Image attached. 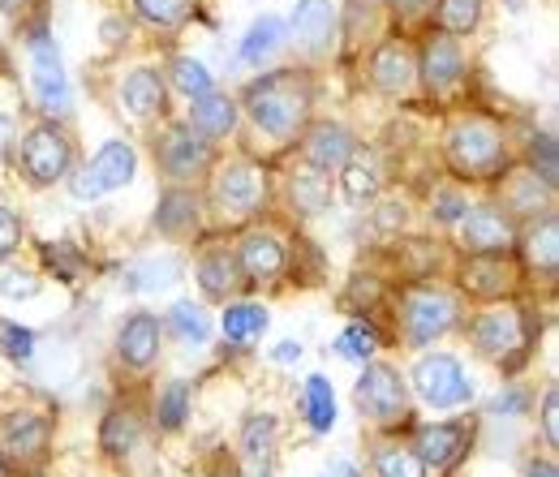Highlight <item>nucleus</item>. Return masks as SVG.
<instances>
[{"mask_svg":"<svg viewBox=\"0 0 559 477\" xmlns=\"http://www.w3.org/2000/svg\"><path fill=\"white\" fill-rule=\"evenodd\" d=\"M241 108L250 112V121L276 142H288L306 130L310 108H314V82L301 69H276L263 73L246 86Z\"/></svg>","mask_w":559,"mask_h":477,"instance_id":"f257e3e1","label":"nucleus"},{"mask_svg":"<svg viewBox=\"0 0 559 477\" xmlns=\"http://www.w3.org/2000/svg\"><path fill=\"white\" fill-rule=\"evenodd\" d=\"M448 159L461 177L469 181H483L503 172L508 164V138L503 126L490 121V117H461L452 130H448Z\"/></svg>","mask_w":559,"mask_h":477,"instance_id":"f03ea898","label":"nucleus"},{"mask_svg":"<svg viewBox=\"0 0 559 477\" xmlns=\"http://www.w3.org/2000/svg\"><path fill=\"white\" fill-rule=\"evenodd\" d=\"M461 323V297L439 288V284H418L401 297V336L409 348H426L439 336H448Z\"/></svg>","mask_w":559,"mask_h":477,"instance_id":"7ed1b4c3","label":"nucleus"},{"mask_svg":"<svg viewBox=\"0 0 559 477\" xmlns=\"http://www.w3.org/2000/svg\"><path fill=\"white\" fill-rule=\"evenodd\" d=\"M17 164L31 186H57L73 172V138L57 121H39L22 134Z\"/></svg>","mask_w":559,"mask_h":477,"instance_id":"20e7f679","label":"nucleus"},{"mask_svg":"<svg viewBox=\"0 0 559 477\" xmlns=\"http://www.w3.org/2000/svg\"><path fill=\"white\" fill-rule=\"evenodd\" d=\"M353 401H357L361 417H370L374 426H396L409 417V387H405L401 370L388 361H361Z\"/></svg>","mask_w":559,"mask_h":477,"instance_id":"39448f33","label":"nucleus"},{"mask_svg":"<svg viewBox=\"0 0 559 477\" xmlns=\"http://www.w3.org/2000/svg\"><path fill=\"white\" fill-rule=\"evenodd\" d=\"M134 172H139L134 146H130V142H104V146L95 151V159H91L82 172H70V190H73V199L95 203V199H104V194H112V190H126V186L134 181Z\"/></svg>","mask_w":559,"mask_h":477,"instance_id":"423d86ee","label":"nucleus"},{"mask_svg":"<svg viewBox=\"0 0 559 477\" xmlns=\"http://www.w3.org/2000/svg\"><path fill=\"white\" fill-rule=\"evenodd\" d=\"M52 417L39 409H13L0 421V461L13 469H35L48 461Z\"/></svg>","mask_w":559,"mask_h":477,"instance_id":"0eeeda50","label":"nucleus"},{"mask_svg":"<svg viewBox=\"0 0 559 477\" xmlns=\"http://www.w3.org/2000/svg\"><path fill=\"white\" fill-rule=\"evenodd\" d=\"M211 199L219 206L224 219H250L267 206V172L254 168V164H228L215 172L211 181Z\"/></svg>","mask_w":559,"mask_h":477,"instance_id":"6e6552de","label":"nucleus"},{"mask_svg":"<svg viewBox=\"0 0 559 477\" xmlns=\"http://www.w3.org/2000/svg\"><path fill=\"white\" fill-rule=\"evenodd\" d=\"M414 387L430 409H461L474 396V383L465 379L461 361L452 353H430L414 366Z\"/></svg>","mask_w":559,"mask_h":477,"instance_id":"1a4fd4ad","label":"nucleus"},{"mask_svg":"<svg viewBox=\"0 0 559 477\" xmlns=\"http://www.w3.org/2000/svg\"><path fill=\"white\" fill-rule=\"evenodd\" d=\"M31 91H35V104L44 108L48 121H57V117L70 112L66 61H61V52H57V44L48 35H35L31 39Z\"/></svg>","mask_w":559,"mask_h":477,"instance_id":"9d476101","label":"nucleus"},{"mask_svg":"<svg viewBox=\"0 0 559 477\" xmlns=\"http://www.w3.org/2000/svg\"><path fill=\"white\" fill-rule=\"evenodd\" d=\"M155 159L173 181H194L211 168V142L203 134H194L186 121H173L155 138Z\"/></svg>","mask_w":559,"mask_h":477,"instance_id":"9b49d317","label":"nucleus"},{"mask_svg":"<svg viewBox=\"0 0 559 477\" xmlns=\"http://www.w3.org/2000/svg\"><path fill=\"white\" fill-rule=\"evenodd\" d=\"M456 228H461V250L474 259H499L516 246V224L499 206H469Z\"/></svg>","mask_w":559,"mask_h":477,"instance_id":"f8f14e48","label":"nucleus"},{"mask_svg":"<svg viewBox=\"0 0 559 477\" xmlns=\"http://www.w3.org/2000/svg\"><path fill=\"white\" fill-rule=\"evenodd\" d=\"M469 336H474V348H478L483 357H490V361H503L508 353H516V348L525 344L521 310L499 306V310H483V314H474Z\"/></svg>","mask_w":559,"mask_h":477,"instance_id":"ddd939ff","label":"nucleus"},{"mask_svg":"<svg viewBox=\"0 0 559 477\" xmlns=\"http://www.w3.org/2000/svg\"><path fill=\"white\" fill-rule=\"evenodd\" d=\"M336 31H341V9H336V0H297V9H293V35H297V44H301L310 57L332 52Z\"/></svg>","mask_w":559,"mask_h":477,"instance_id":"4468645a","label":"nucleus"},{"mask_svg":"<svg viewBox=\"0 0 559 477\" xmlns=\"http://www.w3.org/2000/svg\"><path fill=\"white\" fill-rule=\"evenodd\" d=\"M409 448L418 452V461L426 469H435V474H439V469H452V465L465 456V448H469V426H465V421H435V426H421Z\"/></svg>","mask_w":559,"mask_h":477,"instance_id":"2eb2a0df","label":"nucleus"},{"mask_svg":"<svg viewBox=\"0 0 559 477\" xmlns=\"http://www.w3.org/2000/svg\"><path fill=\"white\" fill-rule=\"evenodd\" d=\"M418 73L430 95L452 91V86L465 77V52H461V44H456L452 35H430V39L421 44Z\"/></svg>","mask_w":559,"mask_h":477,"instance_id":"dca6fc26","label":"nucleus"},{"mask_svg":"<svg viewBox=\"0 0 559 477\" xmlns=\"http://www.w3.org/2000/svg\"><path fill=\"white\" fill-rule=\"evenodd\" d=\"M366 69H370L374 91H383V95H405V91L414 86V77H418V61H414V52H409L405 39L379 44Z\"/></svg>","mask_w":559,"mask_h":477,"instance_id":"f3484780","label":"nucleus"},{"mask_svg":"<svg viewBox=\"0 0 559 477\" xmlns=\"http://www.w3.org/2000/svg\"><path fill=\"white\" fill-rule=\"evenodd\" d=\"M159 341H164L159 319L139 310V314H130V319L121 323V332H117V357H121L130 370H146V366L159 357Z\"/></svg>","mask_w":559,"mask_h":477,"instance_id":"a211bd4d","label":"nucleus"},{"mask_svg":"<svg viewBox=\"0 0 559 477\" xmlns=\"http://www.w3.org/2000/svg\"><path fill=\"white\" fill-rule=\"evenodd\" d=\"M284 263H288V254H284V241H280L276 232H263V228H254V232H246L241 237V246H237V267L246 279H276L284 272Z\"/></svg>","mask_w":559,"mask_h":477,"instance_id":"6ab92c4d","label":"nucleus"},{"mask_svg":"<svg viewBox=\"0 0 559 477\" xmlns=\"http://www.w3.org/2000/svg\"><path fill=\"white\" fill-rule=\"evenodd\" d=\"M551 203H556V190L547 186V181H538L530 168H516V172H508L503 177V215L512 219V215H530V219H543V215H551Z\"/></svg>","mask_w":559,"mask_h":477,"instance_id":"aec40b11","label":"nucleus"},{"mask_svg":"<svg viewBox=\"0 0 559 477\" xmlns=\"http://www.w3.org/2000/svg\"><path fill=\"white\" fill-rule=\"evenodd\" d=\"M353 146H357V138H353L345 126H336V121H319V126H310V130H306V142H301L306 164L319 168V172L341 168V164L353 155Z\"/></svg>","mask_w":559,"mask_h":477,"instance_id":"412c9836","label":"nucleus"},{"mask_svg":"<svg viewBox=\"0 0 559 477\" xmlns=\"http://www.w3.org/2000/svg\"><path fill=\"white\" fill-rule=\"evenodd\" d=\"M194 279H199V288H203L207 301H228V297H237L241 284H246V275L237 267V254H228V250H207V254L194 263Z\"/></svg>","mask_w":559,"mask_h":477,"instance_id":"4be33fe9","label":"nucleus"},{"mask_svg":"<svg viewBox=\"0 0 559 477\" xmlns=\"http://www.w3.org/2000/svg\"><path fill=\"white\" fill-rule=\"evenodd\" d=\"M237 112H241V104H237L233 95H224V91H207V95H199V99L190 104V121H186V126H190L194 134H203L207 142H215V138L233 134Z\"/></svg>","mask_w":559,"mask_h":477,"instance_id":"5701e85b","label":"nucleus"},{"mask_svg":"<svg viewBox=\"0 0 559 477\" xmlns=\"http://www.w3.org/2000/svg\"><path fill=\"white\" fill-rule=\"evenodd\" d=\"M164 104H168V86H164V77H159V69H134L126 82H121V108L130 112V117H155V112H164Z\"/></svg>","mask_w":559,"mask_h":477,"instance_id":"b1692460","label":"nucleus"},{"mask_svg":"<svg viewBox=\"0 0 559 477\" xmlns=\"http://www.w3.org/2000/svg\"><path fill=\"white\" fill-rule=\"evenodd\" d=\"M341 186H345V199L353 206L370 203L374 194H379V186H383V164H379V155L370 151V146H353V155L341 164Z\"/></svg>","mask_w":559,"mask_h":477,"instance_id":"393cba45","label":"nucleus"},{"mask_svg":"<svg viewBox=\"0 0 559 477\" xmlns=\"http://www.w3.org/2000/svg\"><path fill=\"white\" fill-rule=\"evenodd\" d=\"M288 203L297 215H323L332 206V177L310 168V164L293 168L288 172Z\"/></svg>","mask_w":559,"mask_h":477,"instance_id":"a878e982","label":"nucleus"},{"mask_svg":"<svg viewBox=\"0 0 559 477\" xmlns=\"http://www.w3.org/2000/svg\"><path fill=\"white\" fill-rule=\"evenodd\" d=\"M461 284H465V293L469 297H503V293H512V284H516V272H512V263H508V254H499V259H469L465 263V272H461Z\"/></svg>","mask_w":559,"mask_h":477,"instance_id":"bb28decb","label":"nucleus"},{"mask_svg":"<svg viewBox=\"0 0 559 477\" xmlns=\"http://www.w3.org/2000/svg\"><path fill=\"white\" fill-rule=\"evenodd\" d=\"M199 194L194 190H168L164 199H159V211H155V228L164 232V237H186V232H194L199 228Z\"/></svg>","mask_w":559,"mask_h":477,"instance_id":"cd10ccee","label":"nucleus"},{"mask_svg":"<svg viewBox=\"0 0 559 477\" xmlns=\"http://www.w3.org/2000/svg\"><path fill=\"white\" fill-rule=\"evenodd\" d=\"M525 259L530 267H538L543 275H556L559 272V224H556V211L534 219V228L525 232Z\"/></svg>","mask_w":559,"mask_h":477,"instance_id":"c85d7f7f","label":"nucleus"},{"mask_svg":"<svg viewBox=\"0 0 559 477\" xmlns=\"http://www.w3.org/2000/svg\"><path fill=\"white\" fill-rule=\"evenodd\" d=\"M99 443L108 456H130L142 443V417L134 409H112L99 426Z\"/></svg>","mask_w":559,"mask_h":477,"instance_id":"c756f323","label":"nucleus"},{"mask_svg":"<svg viewBox=\"0 0 559 477\" xmlns=\"http://www.w3.org/2000/svg\"><path fill=\"white\" fill-rule=\"evenodd\" d=\"M284 31H288V26L280 22L276 13L259 17V22H254V26H250V31L241 35V61H246V65H263V61H267V57L276 52L280 44L288 39Z\"/></svg>","mask_w":559,"mask_h":477,"instance_id":"7c9ffc66","label":"nucleus"},{"mask_svg":"<svg viewBox=\"0 0 559 477\" xmlns=\"http://www.w3.org/2000/svg\"><path fill=\"white\" fill-rule=\"evenodd\" d=\"M301 409H306L310 430H319V434L336 426V392H332V383H328L323 374H310V379H306V387H301Z\"/></svg>","mask_w":559,"mask_h":477,"instance_id":"2f4dec72","label":"nucleus"},{"mask_svg":"<svg viewBox=\"0 0 559 477\" xmlns=\"http://www.w3.org/2000/svg\"><path fill=\"white\" fill-rule=\"evenodd\" d=\"M267 332V310L254 306V301H241V306H228L224 310V336L237 344H250L259 341Z\"/></svg>","mask_w":559,"mask_h":477,"instance_id":"473e14b6","label":"nucleus"},{"mask_svg":"<svg viewBox=\"0 0 559 477\" xmlns=\"http://www.w3.org/2000/svg\"><path fill=\"white\" fill-rule=\"evenodd\" d=\"M426 474L430 469L418 461V452L405 448V443H383L374 452V477H426Z\"/></svg>","mask_w":559,"mask_h":477,"instance_id":"72a5a7b5","label":"nucleus"},{"mask_svg":"<svg viewBox=\"0 0 559 477\" xmlns=\"http://www.w3.org/2000/svg\"><path fill=\"white\" fill-rule=\"evenodd\" d=\"M186 413H190V383H181V379L164 383L159 396H155V421H159V430H181Z\"/></svg>","mask_w":559,"mask_h":477,"instance_id":"f704fd0d","label":"nucleus"},{"mask_svg":"<svg viewBox=\"0 0 559 477\" xmlns=\"http://www.w3.org/2000/svg\"><path fill=\"white\" fill-rule=\"evenodd\" d=\"M168 327L177 332V341L181 344H207L211 336V323L207 314H203V306H194V301H177L173 310H168Z\"/></svg>","mask_w":559,"mask_h":477,"instance_id":"c9c22d12","label":"nucleus"},{"mask_svg":"<svg viewBox=\"0 0 559 477\" xmlns=\"http://www.w3.org/2000/svg\"><path fill=\"white\" fill-rule=\"evenodd\" d=\"M134 9H139L142 22H151L159 31H177V26L190 22L194 0H134Z\"/></svg>","mask_w":559,"mask_h":477,"instance_id":"e433bc0d","label":"nucleus"},{"mask_svg":"<svg viewBox=\"0 0 559 477\" xmlns=\"http://www.w3.org/2000/svg\"><path fill=\"white\" fill-rule=\"evenodd\" d=\"M168 77H173V86H177L186 99H199V95L215 91V86H211V69L203 65V61H194V57H173Z\"/></svg>","mask_w":559,"mask_h":477,"instance_id":"4c0bfd02","label":"nucleus"},{"mask_svg":"<svg viewBox=\"0 0 559 477\" xmlns=\"http://www.w3.org/2000/svg\"><path fill=\"white\" fill-rule=\"evenodd\" d=\"M483 22V0H439V26L443 35H469Z\"/></svg>","mask_w":559,"mask_h":477,"instance_id":"58836bf2","label":"nucleus"},{"mask_svg":"<svg viewBox=\"0 0 559 477\" xmlns=\"http://www.w3.org/2000/svg\"><path fill=\"white\" fill-rule=\"evenodd\" d=\"M272 439H276V417H267V413L246 417V426H241V452L250 461H267L272 456Z\"/></svg>","mask_w":559,"mask_h":477,"instance_id":"ea45409f","label":"nucleus"},{"mask_svg":"<svg viewBox=\"0 0 559 477\" xmlns=\"http://www.w3.org/2000/svg\"><path fill=\"white\" fill-rule=\"evenodd\" d=\"M173 279H177V263H168V259L155 263V259H151V263H139V267L126 272V288H130V293H151V288H164V284H173Z\"/></svg>","mask_w":559,"mask_h":477,"instance_id":"a19ab883","label":"nucleus"},{"mask_svg":"<svg viewBox=\"0 0 559 477\" xmlns=\"http://www.w3.org/2000/svg\"><path fill=\"white\" fill-rule=\"evenodd\" d=\"M530 172L538 177V181H547L551 190H556V181H559V159H556V138L551 134H543L534 146H530Z\"/></svg>","mask_w":559,"mask_h":477,"instance_id":"79ce46f5","label":"nucleus"},{"mask_svg":"<svg viewBox=\"0 0 559 477\" xmlns=\"http://www.w3.org/2000/svg\"><path fill=\"white\" fill-rule=\"evenodd\" d=\"M374 348H379V336H374L370 327H361V323H353L349 332L336 341V353H341V357H349V361H370V357H374Z\"/></svg>","mask_w":559,"mask_h":477,"instance_id":"37998d69","label":"nucleus"},{"mask_svg":"<svg viewBox=\"0 0 559 477\" xmlns=\"http://www.w3.org/2000/svg\"><path fill=\"white\" fill-rule=\"evenodd\" d=\"M0 297H9V301L39 297V275L22 272V267H0Z\"/></svg>","mask_w":559,"mask_h":477,"instance_id":"c03bdc74","label":"nucleus"},{"mask_svg":"<svg viewBox=\"0 0 559 477\" xmlns=\"http://www.w3.org/2000/svg\"><path fill=\"white\" fill-rule=\"evenodd\" d=\"M469 211V199L461 194V190H435V199H430V215L439 219V224H461V215Z\"/></svg>","mask_w":559,"mask_h":477,"instance_id":"a18cd8bd","label":"nucleus"},{"mask_svg":"<svg viewBox=\"0 0 559 477\" xmlns=\"http://www.w3.org/2000/svg\"><path fill=\"white\" fill-rule=\"evenodd\" d=\"M0 348H4L13 361H26V357L35 353V332H26V327H4V332H0Z\"/></svg>","mask_w":559,"mask_h":477,"instance_id":"49530a36","label":"nucleus"},{"mask_svg":"<svg viewBox=\"0 0 559 477\" xmlns=\"http://www.w3.org/2000/svg\"><path fill=\"white\" fill-rule=\"evenodd\" d=\"M17 246H22V219H17L9 206L0 203V263H4V259H9Z\"/></svg>","mask_w":559,"mask_h":477,"instance_id":"de8ad7c7","label":"nucleus"},{"mask_svg":"<svg viewBox=\"0 0 559 477\" xmlns=\"http://www.w3.org/2000/svg\"><path fill=\"white\" fill-rule=\"evenodd\" d=\"M543 434H547V448H559V387L551 383L547 396H543Z\"/></svg>","mask_w":559,"mask_h":477,"instance_id":"09e8293b","label":"nucleus"},{"mask_svg":"<svg viewBox=\"0 0 559 477\" xmlns=\"http://www.w3.org/2000/svg\"><path fill=\"white\" fill-rule=\"evenodd\" d=\"M521 409H525V392H521V387L499 392V396H495V405H490V413H499V417H516Z\"/></svg>","mask_w":559,"mask_h":477,"instance_id":"8fccbe9b","label":"nucleus"},{"mask_svg":"<svg viewBox=\"0 0 559 477\" xmlns=\"http://www.w3.org/2000/svg\"><path fill=\"white\" fill-rule=\"evenodd\" d=\"M405 224V203H383V211H379V228H401Z\"/></svg>","mask_w":559,"mask_h":477,"instance_id":"3c124183","label":"nucleus"},{"mask_svg":"<svg viewBox=\"0 0 559 477\" xmlns=\"http://www.w3.org/2000/svg\"><path fill=\"white\" fill-rule=\"evenodd\" d=\"M392 9H396L401 17H421L426 9H435V0H392Z\"/></svg>","mask_w":559,"mask_h":477,"instance_id":"603ef678","label":"nucleus"},{"mask_svg":"<svg viewBox=\"0 0 559 477\" xmlns=\"http://www.w3.org/2000/svg\"><path fill=\"white\" fill-rule=\"evenodd\" d=\"M13 138H17V130H13V117H9V112H0V159L13 151Z\"/></svg>","mask_w":559,"mask_h":477,"instance_id":"864d4df0","label":"nucleus"},{"mask_svg":"<svg viewBox=\"0 0 559 477\" xmlns=\"http://www.w3.org/2000/svg\"><path fill=\"white\" fill-rule=\"evenodd\" d=\"M272 357H276V361H297V357H301V344H297V341H284L276 348V353H272Z\"/></svg>","mask_w":559,"mask_h":477,"instance_id":"5fc2aeb1","label":"nucleus"},{"mask_svg":"<svg viewBox=\"0 0 559 477\" xmlns=\"http://www.w3.org/2000/svg\"><path fill=\"white\" fill-rule=\"evenodd\" d=\"M525 477H559V469L551 465V461H534V465L525 469Z\"/></svg>","mask_w":559,"mask_h":477,"instance_id":"6e6d98bb","label":"nucleus"},{"mask_svg":"<svg viewBox=\"0 0 559 477\" xmlns=\"http://www.w3.org/2000/svg\"><path fill=\"white\" fill-rule=\"evenodd\" d=\"M323 477H361V474H357V469H353L349 461H336V465H332V469H323Z\"/></svg>","mask_w":559,"mask_h":477,"instance_id":"4d7b16f0","label":"nucleus"},{"mask_svg":"<svg viewBox=\"0 0 559 477\" xmlns=\"http://www.w3.org/2000/svg\"><path fill=\"white\" fill-rule=\"evenodd\" d=\"M104 39L108 44H121V22H104Z\"/></svg>","mask_w":559,"mask_h":477,"instance_id":"13d9d810","label":"nucleus"},{"mask_svg":"<svg viewBox=\"0 0 559 477\" xmlns=\"http://www.w3.org/2000/svg\"><path fill=\"white\" fill-rule=\"evenodd\" d=\"M207 477H241V474H237V469H233V465H215V469H211Z\"/></svg>","mask_w":559,"mask_h":477,"instance_id":"bf43d9fd","label":"nucleus"},{"mask_svg":"<svg viewBox=\"0 0 559 477\" xmlns=\"http://www.w3.org/2000/svg\"><path fill=\"white\" fill-rule=\"evenodd\" d=\"M22 4H26V0H0V9H4V13H17Z\"/></svg>","mask_w":559,"mask_h":477,"instance_id":"052dcab7","label":"nucleus"},{"mask_svg":"<svg viewBox=\"0 0 559 477\" xmlns=\"http://www.w3.org/2000/svg\"><path fill=\"white\" fill-rule=\"evenodd\" d=\"M0 477H9V465H4V461H0Z\"/></svg>","mask_w":559,"mask_h":477,"instance_id":"680f3d73","label":"nucleus"}]
</instances>
